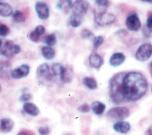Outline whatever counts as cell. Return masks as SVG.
<instances>
[{"instance_id": "obj_12", "label": "cell", "mask_w": 152, "mask_h": 135, "mask_svg": "<svg viewBox=\"0 0 152 135\" xmlns=\"http://www.w3.org/2000/svg\"><path fill=\"white\" fill-rule=\"evenodd\" d=\"M126 60V56L121 53H114L109 60L110 65L113 67H117L122 65Z\"/></svg>"}, {"instance_id": "obj_38", "label": "cell", "mask_w": 152, "mask_h": 135, "mask_svg": "<svg viewBox=\"0 0 152 135\" xmlns=\"http://www.w3.org/2000/svg\"><path fill=\"white\" fill-rule=\"evenodd\" d=\"M146 26L150 28H152V16H149L147 19Z\"/></svg>"}, {"instance_id": "obj_42", "label": "cell", "mask_w": 152, "mask_h": 135, "mask_svg": "<svg viewBox=\"0 0 152 135\" xmlns=\"http://www.w3.org/2000/svg\"><path fill=\"white\" fill-rule=\"evenodd\" d=\"M1 90H2V87H1V84H0V92H1Z\"/></svg>"}, {"instance_id": "obj_25", "label": "cell", "mask_w": 152, "mask_h": 135, "mask_svg": "<svg viewBox=\"0 0 152 135\" xmlns=\"http://www.w3.org/2000/svg\"><path fill=\"white\" fill-rule=\"evenodd\" d=\"M57 38L55 34L52 33L45 37V43L50 47H53L56 44Z\"/></svg>"}, {"instance_id": "obj_33", "label": "cell", "mask_w": 152, "mask_h": 135, "mask_svg": "<svg viewBox=\"0 0 152 135\" xmlns=\"http://www.w3.org/2000/svg\"><path fill=\"white\" fill-rule=\"evenodd\" d=\"M10 52L13 54H19L21 51V47L18 45V44H13L12 47L10 48Z\"/></svg>"}, {"instance_id": "obj_13", "label": "cell", "mask_w": 152, "mask_h": 135, "mask_svg": "<svg viewBox=\"0 0 152 135\" xmlns=\"http://www.w3.org/2000/svg\"><path fill=\"white\" fill-rule=\"evenodd\" d=\"M130 124L128 122L124 121H118L113 126V128L114 130L121 134L127 133L130 131Z\"/></svg>"}, {"instance_id": "obj_40", "label": "cell", "mask_w": 152, "mask_h": 135, "mask_svg": "<svg viewBox=\"0 0 152 135\" xmlns=\"http://www.w3.org/2000/svg\"><path fill=\"white\" fill-rule=\"evenodd\" d=\"M149 68H150V74L152 76V62L150 63V66H149Z\"/></svg>"}, {"instance_id": "obj_22", "label": "cell", "mask_w": 152, "mask_h": 135, "mask_svg": "<svg viewBox=\"0 0 152 135\" xmlns=\"http://www.w3.org/2000/svg\"><path fill=\"white\" fill-rule=\"evenodd\" d=\"M83 85L91 90L96 89L98 87L96 80L91 77H86L83 79Z\"/></svg>"}, {"instance_id": "obj_23", "label": "cell", "mask_w": 152, "mask_h": 135, "mask_svg": "<svg viewBox=\"0 0 152 135\" xmlns=\"http://www.w3.org/2000/svg\"><path fill=\"white\" fill-rule=\"evenodd\" d=\"M13 21L16 23H21L26 21V17L23 12L20 10H16L12 15Z\"/></svg>"}, {"instance_id": "obj_4", "label": "cell", "mask_w": 152, "mask_h": 135, "mask_svg": "<svg viewBox=\"0 0 152 135\" xmlns=\"http://www.w3.org/2000/svg\"><path fill=\"white\" fill-rule=\"evenodd\" d=\"M130 115L129 109L126 107H116L109 110L107 116L109 120L113 121H123Z\"/></svg>"}, {"instance_id": "obj_10", "label": "cell", "mask_w": 152, "mask_h": 135, "mask_svg": "<svg viewBox=\"0 0 152 135\" xmlns=\"http://www.w3.org/2000/svg\"><path fill=\"white\" fill-rule=\"evenodd\" d=\"M30 71V66L26 64H24L13 69L11 72V76L14 79H20L27 77Z\"/></svg>"}, {"instance_id": "obj_5", "label": "cell", "mask_w": 152, "mask_h": 135, "mask_svg": "<svg viewBox=\"0 0 152 135\" xmlns=\"http://www.w3.org/2000/svg\"><path fill=\"white\" fill-rule=\"evenodd\" d=\"M152 55V45L145 43L141 45L137 51L135 57L140 62H145L148 60Z\"/></svg>"}, {"instance_id": "obj_16", "label": "cell", "mask_w": 152, "mask_h": 135, "mask_svg": "<svg viewBox=\"0 0 152 135\" xmlns=\"http://www.w3.org/2000/svg\"><path fill=\"white\" fill-rule=\"evenodd\" d=\"M74 72L70 67H64V71L60 76V78L62 82L64 83H70L73 79Z\"/></svg>"}, {"instance_id": "obj_6", "label": "cell", "mask_w": 152, "mask_h": 135, "mask_svg": "<svg viewBox=\"0 0 152 135\" xmlns=\"http://www.w3.org/2000/svg\"><path fill=\"white\" fill-rule=\"evenodd\" d=\"M115 20V16L112 13L102 12L95 15V21L100 26L111 24Z\"/></svg>"}, {"instance_id": "obj_11", "label": "cell", "mask_w": 152, "mask_h": 135, "mask_svg": "<svg viewBox=\"0 0 152 135\" xmlns=\"http://www.w3.org/2000/svg\"><path fill=\"white\" fill-rule=\"evenodd\" d=\"M90 65L96 69H99L104 63V61L102 57L96 52H93L91 54L89 57Z\"/></svg>"}, {"instance_id": "obj_15", "label": "cell", "mask_w": 152, "mask_h": 135, "mask_svg": "<svg viewBox=\"0 0 152 135\" xmlns=\"http://www.w3.org/2000/svg\"><path fill=\"white\" fill-rule=\"evenodd\" d=\"M14 127V122L10 118H3L0 122V130L3 133L10 132Z\"/></svg>"}, {"instance_id": "obj_9", "label": "cell", "mask_w": 152, "mask_h": 135, "mask_svg": "<svg viewBox=\"0 0 152 135\" xmlns=\"http://www.w3.org/2000/svg\"><path fill=\"white\" fill-rule=\"evenodd\" d=\"M36 13L42 20H46L50 16V10L48 5L44 2H37L35 5Z\"/></svg>"}, {"instance_id": "obj_36", "label": "cell", "mask_w": 152, "mask_h": 135, "mask_svg": "<svg viewBox=\"0 0 152 135\" xmlns=\"http://www.w3.org/2000/svg\"><path fill=\"white\" fill-rule=\"evenodd\" d=\"M96 4L100 7H106L108 5V0H96Z\"/></svg>"}, {"instance_id": "obj_19", "label": "cell", "mask_w": 152, "mask_h": 135, "mask_svg": "<svg viewBox=\"0 0 152 135\" xmlns=\"http://www.w3.org/2000/svg\"><path fill=\"white\" fill-rule=\"evenodd\" d=\"M13 15V9L12 6L6 3L0 2V15L7 17Z\"/></svg>"}, {"instance_id": "obj_17", "label": "cell", "mask_w": 152, "mask_h": 135, "mask_svg": "<svg viewBox=\"0 0 152 135\" xmlns=\"http://www.w3.org/2000/svg\"><path fill=\"white\" fill-rule=\"evenodd\" d=\"M91 109L92 112L97 115L103 114L106 109V105L99 101H94L91 104Z\"/></svg>"}, {"instance_id": "obj_28", "label": "cell", "mask_w": 152, "mask_h": 135, "mask_svg": "<svg viewBox=\"0 0 152 135\" xmlns=\"http://www.w3.org/2000/svg\"><path fill=\"white\" fill-rule=\"evenodd\" d=\"M9 28L6 25L3 24H0V36L5 37L9 34Z\"/></svg>"}, {"instance_id": "obj_7", "label": "cell", "mask_w": 152, "mask_h": 135, "mask_svg": "<svg viewBox=\"0 0 152 135\" xmlns=\"http://www.w3.org/2000/svg\"><path fill=\"white\" fill-rule=\"evenodd\" d=\"M126 25L127 29L132 31H137L141 27V23L137 13L130 15L126 19Z\"/></svg>"}, {"instance_id": "obj_35", "label": "cell", "mask_w": 152, "mask_h": 135, "mask_svg": "<svg viewBox=\"0 0 152 135\" xmlns=\"http://www.w3.org/2000/svg\"><path fill=\"white\" fill-rule=\"evenodd\" d=\"M36 32L40 36L43 35L45 32V28L43 26H38L35 28Z\"/></svg>"}, {"instance_id": "obj_37", "label": "cell", "mask_w": 152, "mask_h": 135, "mask_svg": "<svg viewBox=\"0 0 152 135\" xmlns=\"http://www.w3.org/2000/svg\"><path fill=\"white\" fill-rule=\"evenodd\" d=\"M18 135H35V134L33 131L30 130H22L18 133Z\"/></svg>"}, {"instance_id": "obj_34", "label": "cell", "mask_w": 152, "mask_h": 135, "mask_svg": "<svg viewBox=\"0 0 152 135\" xmlns=\"http://www.w3.org/2000/svg\"><path fill=\"white\" fill-rule=\"evenodd\" d=\"M90 109L89 105L85 103L80 106L78 108V110L82 113H88L90 111Z\"/></svg>"}, {"instance_id": "obj_21", "label": "cell", "mask_w": 152, "mask_h": 135, "mask_svg": "<svg viewBox=\"0 0 152 135\" xmlns=\"http://www.w3.org/2000/svg\"><path fill=\"white\" fill-rule=\"evenodd\" d=\"M42 53L45 59L51 60L56 55V51L54 48L50 46H45L42 48Z\"/></svg>"}, {"instance_id": "obj_24", "label": "cell", "mask_w": 152, "mask_h": 135, "mask_svg": "<svg viewBox=\"0 0 152 135\" xmlns=\"http://www.w3.org/2000/svg\"><path fill=\"white\" fill-rule=\"evenodd\" d=\"M64 67L59 63H54L51 67V71L54 77L61 76L62 72L64 71Z\"/></svg>"}, {"instance_id": "obj_20", "label": "cell", "mask_w": 152, "mask_h": 135, "mask_svg": "<svg viewBox=\"0 0 152 135\" xmlns=\"http://www.w3.org/2000/svg\"><path fill=\"white\" fill-rule=\"evenodd\" d=\"M83 21V16L79 15L73 14L69 18V24L74 28H77L80 26Z\"/></svg>"}, {"instance_id": "obj_41", "label": "cell", "mask_w": 152, "mask_h": 135, "mask_svg": "<svg viewBox=\"0 0 152 135\" xmlns=\"http://www.w3.org/2000/svg\"><path fill=\"white\" fill-rule=\"evenodd\" d=\"M141 1H142L144 2L148 3H152V0H141Z\"/></svg>"}, {"instance_id": "obj_46", "label": "cell", "mask_w": 152, "mask_h": 135, "mask_svg": "<svg viewBox=\"0 0 152 135\" xmlns=\"http://www.w3.org/2000/svg\"></svg>"}, {"instance_id": "obj_32", "label": "cell", "mask_w": 152, "mask_h": 135, "mask_svg": "<svg viewBox=\"0 0 152 135\" xmlns=\"http://www.w3.org/2000/svg\"><path fill=\"white\" fill-rule=\"evenodd\" d=\"M31 99H32V95L30 93H25L20 96V100L21 101L27 103V101H29L30 100H31Z\"/></svg>"}, {"instance_id": "obj_31", "label": "cell", "mask_w": 152, "mask_h": 135, "mask_svg": "<svg viewBox=\"0 0 152 135\" xmlns=\"http://www.w3.org/2000/svg\"><path fill=\"white\" fill-rule=\"evenodd\" d=\"M50 128L48 126H41L38 130L40 135H48L50 133Z\"/></svg>"}, {"instance_id": "obj_43", "label": "cell", "mask_w": 152, "mask_h": 135, "mask_svg": "<svg viewBox=\"0 0 152 135\" xmlns=\"http://www.w3.org/2000/svg\"><path fill=\"white\" fill-rule=\"evenodd\" d=\"M1 39H0V47H1Z\"/></svg>"}, {"instance_id": "obj_8", "label": "cell", "mask_w": 152, "mask_h": 135, "mask_svg": "<svg viewBox=\"0 0 152 135\" xmlns=\"http://www.w3.org/2000/svg\"><path fill=\"white\" fill-rule=\"evenodd\" d=\"M89 7V3L86 0H77L72 5V10L74 14L83 16Z\"/></svg>"}, {"instance_id": "obj_27", "label": "cell", "mask_w": 152, "mask_h": 135, "mask_svg": "<svg viewBox=\"0 0 152 135\" xmlns=\"http://www.w3.org/2000/svg\"><path fill=\"white\" fill-rule=\"evenodd\" d=\"M81 36L83 39H89L94 37V33L88 29H83L81 32Z\"/></svg>"}, {"instance_id": "obj_14", "label": "cell", "mask_w": 152, "mask_h": 135, "mask_svg": "<svg viewBox=\"0 0 152 135\" xmlns=\"http://www.w3.org/2000/svg\"><path fill=\"white\" fill-rule=\"evenodd\" d=\"M23 110L26 113L33 116V117H37L40 113L39 109L38 107L36 104L30 102L24 103L23 105Z\"/></svg>"}, {"instance_id": "obj_26", "label": "cell", "mask_w": 152, "mask_h": 135, "mask_svg": "<svg viewBox=\"0 0 152 135\" xmlns=\"http://www.w3.org/2000/svg\"><path fill=\"white\" fill-rule=\"evenodd\" d=\"M104 38L102 36H98L96 37H94L93 41V46L95 50L98 49L103 43Z\"/></svg>"}, {"instance_id": "obj_29", "label": "cell", "mask_w": 152, "mask_h": 135, "mask_svg": "<svg viewBox=\"0 0 152 135\" xmlns=\"http://www.w3.org/2000/svg\"><path fill=\"white\" fill-rule=\"evenodd\" d=\"M142 32L143 35L147 38L152 37V28H150L147 26H144L142 28Z\"/></svg>"}, {"instance_id": "obj_44", "label": "cell", "mask_w": 152, "mask_h": 135, "mask_svg": "<svg viewBox=\"0 0 152 135\" xmlns=\"http://www.w3.org/2000/svg\"><path fill=\"white\" fill-rule=\"evenodd\" d=\"M149 16H152V12H151V14H150V15H149Z\"/></svg>"}, {"instance_id": "obj_30", "label": "cell", "mask_w": 152, "mask_h": 135, "mask_svg": "<svg viewBox=\"0 0 152 135\" xmlns=\"http://www.w3.org/2000/svg\"><path fill=\"white\" fill-rule=\"evenodd\" d=\"M40 36H41L38 34L35 30L31 31L29 34V38L30 39V40L34 42H37L40 40Z\"/></svg>"}, {"instance_id": "obj_1", "label": "cell", "mask_w": 152, "mask_h": 135, "mask_svg": "<svg viewBox=\"0 0 152 135\" xmlns=\"http://www.w3.org/2000/svg\"><path fill=\"white\" fill-rule=\"evenodd\" d=\"M123 88L126 102H135L140 100L147 92L148 82L141 72H129L124 77Z\"/></svg>"}, {"instance_id": "obj_45", "label": "cell", "mask_w": 152, "mask_h": 135, "mask_svg": "<svg viewBox=\"0 0 152 135\" xmlns=\"http://www.w3.org/2000/svg\"><path fill=\"white\" fill-rule=\"evenodd\" d=\"M151 92H152V86H151Z\"/></svg>"}, {"instance_id": "obj_18", "label": "cell", "mask_w": 152, "mask_h": 135, "mask_svg": "<svg viewBox=\"0 0 152 135\" xmlns=\"http://www.w3.org/2000/svg\"><path fill=\"white\" fill-rule=\"evenodd\" d=\"M57 7L64 13L68 14L72 7V3L71 0H59Z\"/></svg>"}, {"instance_id": "obj_2", "label": "cell", "mask_w": 152, "mask_h": 135, "mask_svg": "<svg viewBox=\"0 0 152 135\" xmlns=\"http://www.w3.org/2000/svg\"><path fill=\"white\" fill-rule=\"evenodd\" d=\"M126 72H120L113 75L109 82V95L112 102L116 104L127 103L123 93V83Z\"/></svg>"}, {"instance_id": "obj_39", "label": "cell", "mask_w": 152, "mask_h": 135, "mask_svg": "<svg viewBox=\"0 0 152 135\" xmlns=\"http://www.w3.org/2000/svg\"><path fill=\"white\" fill-rule=\"evenodd\" d=\"M147 133L148 135H152V126H151L147 130Z\"/></svg>"}, {"instance_id": "obj_3", "label": "cell", "mask_w": 152, "mask_h": 135, "mask_svg": "<svg viewBox=\"0 0 152 135\" xmlns=\"http://www.w3.org/2000/svg\"><path fill=\"white\" fill-rule=\"evenodd\" d=\"M36 74L39 82L45 85H48L54 80V75L47 63L42 64L37 68Z\"/></svg>"}]
</instances>
